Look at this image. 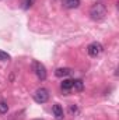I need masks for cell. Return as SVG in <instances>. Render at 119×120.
Returning a JSON list of instances; mask_svg holds the SVG:
<instances>
[{
    "mask_svg": "<svg viewBox=\"0 0 119 120\" xmlns=\"http://www.w3.org/2000/svg\"><path fill=\"white\" fill-rule=\"evenodd\" d=\"M7 110H8V105H7L4 101H0V115L7 113Z\"/></svg>",
    "mask_w": 119,
    "mask_h": 120,
    "instance_id": "30bf717a",
    "label": "cell"
},
{
    "mask_svg": "<svg viewBox=\"0 0 119 120\" xmlns=\"http://www.w3.org/2000/svg\"><path fill=\"white\" fill-rule=\"evenodd\" d=\"M71 90L77 91V92H81L84 90V82L81 80H73V88Z\"/></svg>",
    "mask_w": 119,
    "mask_h": 120,
    "instance_id": "9c48e42d",
    "label": "cell"
},
{
    "mask_svg": "<svg viewBox=\"0 0 119 120\" xmlns=\"http://www.w3.org/2000/svg\"><path fill=\"white\" fill-rule=\"evenodd\" d=\"M52 112H53V116L56 120H62L63 119V108L60 105H53L52 108Z\"/></svg>",
    "mask_w": 119,
    "mask_h": 120,
    "instance_id": "8992f818",
    "label": "cell"
},
{
    "mask_svg": "<svg viewBox=\"0 0 119 120\" xmlns=\"http://www.w3.org/2000/svg\"><path fill=\"white\" fill-rule=\"evenodd\" d=\"M49 99V91L46 88H38L34 94V101L36 103H45Z\"/></svg>",
    "mask_w": 119,
    "mask_h": 120,
    "instance_id": "3957f363",
    "label": "cell"
},
{
    "mask_svg": "<svg viewBox=\"0 0 119 120\" xmlns=\"http://www.w3.org/2000/svg\"><path fill=\"white\" fill-rule=\"evenodd\" d=\"M62 3L66 8H77L80 6V0H63Z\"/></svg>",
    "mask_w": 119,
    "mask_h": 120,
    "instance_id": "52a82bcc",
    "label": "cell"
},
{
    "mask_svg": "<svg viewBox=\"0 0 119 120\" xmlns=\"http://www.w3.org/2000/svg\"><path fill=\"white\" fill-rule=\"evenodd\" d=\"M10 59H11V56H10L8 53H6V52L0 50V60H1V61H8Z\"/></svg>",
    "mask_w": 119,
    "mask_h": 120,
    "instance_id": "7c38bea8",
    "label": "cell"
},
{
    "mask_svg": "<svg viewBox=\"0 0 119 120\" xmlns=\"http://www.w3.org/2000/svg\"><path fill=\"white\" fill-rule=\"evenodd\" d=\"M32 70H34L35 75H36L41 81L46 80L48 73H46V68H45V66H44L42 63H39V61H34V63H32Z\"/></svg>",
    "mask_w": 119,
    "mask_h": 120,
    "instance_id": "7a4b0ae2",
    "label": "cell"
},
{
    "mask_svg": "<svg viewBox=\"0 0 119 120\" xmlns=\"http://www.w3.org/2000/svg\"><path fill=\"white\" fill-rule=\"evenodd\" d=\"M32 3H34V0H23V7L24 8H30L31 6H32Z\"/></svg>",
    "mask_w": 119,
    "mask_h": 120,
    "instance_id": "4fadbf2b",
    "label": "cell"
},
{
    "mask_svg": "<svg viewBox=\"0 0 119 120\" xmlns=\"http://www.w3.org/2000/svg\"><path fill=\"white\" fill-rule=\"evenodd\" d=\"M90 15L94 21H101L105 18L107 15V7L102 3H95L91 8H90Z\"/></svg>",
    "mask_w": 119,
    "mask_h": 120,
    "instance_id": "6da1fadb",
    "label": "cell"
},
{
    "mask_svg": "<svg viewBox=\"0 0 119 120\" xmlns=\"http://www.w3.org/2000/svg\"><path fill=\"white\" fill-rule=\"evenodd\" d=\"M70 74H71V70L67 68V67H60V68H56V70H55V75L59 77V78L67 77V75H70Z\"/></svg>",
    "mask_w": 119,
    "mask_h": 120,
    "instance_id": "5b68a950",
    "label": "cell"
},
{
    "mask_svg": "<svg viewBox=\"0 0 119 120\" xmlns=\"http://www.w3.org/2000/svg\"><path fill=\"white\" fill-rule=\"evenodd\" d=\"M102 50H104V48H102V45L99 42H92V43H90L88 48H87V52H88V55L91 57L99 56L102 53Z\"/></svg>",
    "mask_w": 119,
    "mask_h": 120,
    "instance_id": "277c9868",
    "label": "cell"
},
{
    "mask_svg": "<svg viewBox=\"0 0 119 120\" xmlns=\"http://www.w3.org/2000/svg\"><path fill=\"white\" fill-rule=\"evenodd\" d=\"M60 88H62V91H66V92L70 91L73 88V80H63L60 84Z\"/></svg>",
    "mask_w": 119,
    "mask_h": 120,
    "instance_id": "ba28073f",
    "label": "cell"
},
{
    "mask_svg": "<svg viewBox=\"0 0 119 120\" xmlns=\"http://www.w3.org/2000/svg\"><path fill=\"white\" fill-rule=\"evenodd\" d=\"M69 113H70V116H76L79 113V108L76 105H70L69 106Z\"/></svg>",
    "mask_w": 119,
    "mask_h": 120,
    "instance_id": "8fae6325",
    "label": "cell"
},
{
    "mask_svg": "<svg viewBox=\"0 0 119 120\" xmlns=\"http://www.w3.org/2000/svg\"><path fill=\"white\" fill-rule=\"evenodd\" d=\"M35 120H42V119H35Z\"/></svg>",
    "mask_w": 119,
    "mask_h": 120,
    "instance_id": "5bb4252c",
    "label": "cell"
}]
</instances>
